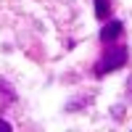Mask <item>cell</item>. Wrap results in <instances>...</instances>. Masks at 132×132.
I'll use <instances>...</instances> for the list:
<instances>
[{
  "label": "cell",
  "instance_id": "obj_1",
  "mask_svg": "<svg viewBox=\"0 0 132 132\" xmlns=\"http://www.w3.org/2000/svg\"><path fill=\"white\" fill-rule=\"evenodd\" d=\"M127 61H129V53H127V48H124V45H114V42H106L103 56L98 58V63H95V77H106L108 71L122 69Z\"/></svg>",
  "mask_w": 132,
  "mask_h": 132
},
{
  "label": "cell",
  "instance_id": "obj_2",
  "mask_svg": "<svg viewBox=\"0 0 132 132\" xmlns=\"http://www.w3.org/2000/svg\"><path fill=\"white\" fill-rule=\"evenodd\" d=\"M13 103H16V90H13V85L0 77V111H5V108L13 106Z\"/></svg>",
  "mask_w": 132,
  "mask_h": 132
},
{
  "label": "cell",
  "instance_id": "obj_3",
  "mask_svg": "<svg viewBox=\"0 0 132 132\" xmlns=\"http://www.w3.org/2000/svg\"><path fill=\"white\" fill-rule=\"evenodd\" d=\"M122 32H124V24H122V21H108V24L101 29V40H103V45H106V42H114V40H119V37H122Z\"/></svg>",
  "mask_w": 132,
  "mask_h": 132
},
{
  "label": "cell",
  "instance_id": "obj_4",
  "mask_svg": "<svg viewBox=\"0 0 132 132\" xmlns=\"http://www.w3.org/2000/svg\"><path fill=\"white\" fill-rule=\"evenodd\" d=\"M93 101H95V95L82 93V95H77L74 101H69V103H66V111H79V108H85L87 103H93Z\"/></svg>",
  "mask_w": 132,
  "mask_h": 132
},
{
  "label": "cell",
  "instance_id": "obj_5",
  "mask_svg": "<svg viewBox=\"0 0 132 132\" xmlns=\"http://www.w3.org/2000/svg\"><path fill=\"white\" fill-rule=\"evenodd\" d=\"M95 16L101 21H106L111 16V0H95Z\"/></svg>",
  "mask_w": 132,
  "mask_h": 132
},
{
  "label": "cell",
  "instance_id": "obj_6",
  "mask_svg": "<svg viewBox=\"0 0 132 132\" xmlns=\"http://www.w3.org/2000/svg\"><path fill=\"white\" fill-rule=\"evenodd\" d=\"M0 132H11V124L5 122V119H0Z\"/></svg>",
  "mask_w": 132,
  "mask_h": 132
},
{
  "label": "cell",
  "instance_id": "obj_7",
  "mask_svg": "<svg viewBox=\"0 0 132 132\" xmlns=\"http://www.w3.org/2000/svg\"><path fill=\"white\" fill-rule=\"evenodd\" d=\"M114 116H116V119H122V116H124V108H122V106H116V108H114Z\"/></svg>",
  "mask_w": 132,
  "mask_h": 132
},
{
  "label": "cell",
  "instance_id": "obj_8",
  "mask_svg": "<svg viewBox=\"0 0 132 132\" xmlns=\"http://www.w3.org/2000/svg\"><path fill=\"white\" fill-rule=\"evenodd\" d=\"M127 98H129V101H132V77H129V79H127Z\"/></svg>",
  "mask_w": 132,
  "mask_h": 132
}]
</instances>
